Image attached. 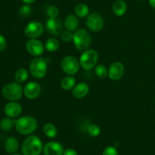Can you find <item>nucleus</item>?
<instances>
[{"label":"nucleus","mask_w":155,"mask_h":155,"mask_svg":"<svg viewBox=\"0 0 155 155\" xmlns=\"http://www.w3.org/2000/svg\"><path fill=\"white\" fill-rule=\"evenodd\" d=\"M43 147L42 141L39 137L30 135L23 142L21 151L23 155H40Z\"/></svg>","instance_id":"1"},{"label":"nucleus","mask_w":155,"mask_h":155,"mask_svg":"<svg viewBox=\"0 0 155 155\" xmlns=\"http://www.w3.org/2000/svg\"><path fill=\"white\" fill-rule=\"evenodd\" d=\"M15 128L16 130L21 135H30L34 132L37 128V120L33 116L24 115L16 120Z\"/></svg>","instance_id":"2"},{"label":"nucleus","mask_w":155,"mask_h":155,"mask_svg":"<svg viewBox=\"0 0 155 155\" xmlns=\"http://www.w3.org/2000/svg\"><path fill=\"white\" fill-rule=\"evenodd\" d=\"M47 59L42 57H36L30 62V72L35 78L41 79L45 76L48 68V61Z\"/></svg>","instance_id":"3"},{"label":"nucleus","mask_w":155,"mask_h":155,"mask_svg":"<svg viewBox=\"0 0 155 155\" xmlns=\"http://www.w3.org/2000/svg\"><path fill=\"white\" fill-rule=\"evenodd\" d=\"M73 41L77 50L84 52L90 46L92 38L87 30L85 29H79L74 33Z\"/></svg>","instance_id":"4"},{"label":"nucleus","mask_w":155,"mask_h":155,"mask_svg":"<svg viewBox=\"0 0 155 155\" xmlns=\"http://www.w3.org/2000/svg\"><path fill=\"white\" fill-rule=\"evenodd\" d=\"M24 93L22 86L18 82L8 83L3 87L2 94L5 98L10 101H17L21 98Z\"/></svg>","instance_id":"5"},{"label":"nucleus","mask_w":155,"mask_h":155,"mask_svg":"<svg viewBox=\"0 0 155 155\" xmlns=\"http://www.w3.org/2000/svg\"><path fill=\"white\" fill-rule=\"evenodd\" d=\"M98 55L94 50H87L83 52L80 58V65L84 70H91L98 62Z\"/></svg>","instance_id":"6"},{"label":"nucleus","mask_w":155,"mask_h":155,"mask_svg":"<svg viewBox=\"0 0 155 155\" xmlns=\"http://www.w3.org/2000/svg\"><path fill=\"white\" fill-rule=\"evenodd\" d=\"M80 66V62L78 59L72 56H64L61 62V69L68 75L73 76L77 74Z\"/></svg>","instance_id":"7"},{"label":"nucleus","mask_w":155,"mask_h":155,"mask_svg":"<svg viewBox=\"0 0 155 155\" xmlns=\"http://www.w3.org/2000/svg\"><path fill=\"white\" fill-rule=\"evenodd\" d=\"M44 31V27L41 22L38 21H33L29 23L24 29V33L27 37L30 39H36L42 34Z\"/></svg>","instance_id":"8"},{"label":"nucleus","mask_w":155,"mask_h":155,"mask_svg":"<svg viewBox=\"0 0 155 155\" xmlns=\"http://www.w3.org/2000/svg\"><path fill=\"white\" fill-rule=\"evenodd\" d=\"M86 26L93 32H98L102 30L104 27V20L98 13L89 14L86 18Z\"/></svg>","instance_id":"9"},{"label":"nucleus","mask_w":155,"mask_h":155,"mask_svg":"<svg viewBox=\"0 0 155 155\" xmlns=\"http://www.w3.org/2000/svg\"><path fill=\"white\" fill-rule=\"evenodd\" d=\"M27 52L35 57H39L45 50V46L40 40L36 39H30L26 43Z\"/></svg>","instance_id":"10"},{"label":"nucleus","mask_w":155,"mask_h":155,"mask_svg":"<svg viewBox=\"0 0 155 155\" xmlns=\"http://www.w3.org/2000/svg\"><path fill=\"white\" fill-rule=\"evenodd\" d=\"M42 88L37 82L30 81L27 83L24 88V94L27 99L34 100L37 98L41 94Z\"/></svg>","instance_id":"11"},{"label":"nucleus","mask_w":155,"mask_h":155,"mask_svg":"<svg viewBox=\"0 0 155 155\" xmlns=\"http://www.w3.org/2000/svg\"><path fill=\"white\" fill-rule=\"evenodd\" d=\"M124 65L120 62H114L108 68V77L113 81L120 80L124 76Z\"/></svg>","instance_id":"12"},{"label":"nucleus","mask_w":155,"mask_h":155,"mask_svg":"<svg viewBox=\"0 0 155 155\" xmlns=\"http://www.w3.org/2000/svg\"><path fill=\"white\" fill-rule=\"evenodd\" d=\"M45 27L48 33L53 36H58L63 30V25L57 18H48L45 23Z\"/></svg>","instance_id":"13"},{"label":"nucleus","mask_w":155,"mask_h":155,"mask_svg":"<svg viewBox=\"0 0 155 155\" xmlns=\"http://www.w3.org/2000/svg\"><path fill=\"white\" fill-rule=\"evenodd\" d=\"M64 151L63 146L57 141H49L43 147L44 155H63Z\"/></svg>","instance_id":"14"},{"label":"nucleus","mask_w":155,"mask_h":155,"mask_svg":"<svg viewBox=\"0 0 155 155\" xmlns=\"http://www.w3.org/2000/svg\"><path fill=\"white\" fill-rule=\"evenodd\" d=\"M4 111L5 115L9 118H16L22 112V106L18 102H9L5 106Z\"/></svg>","instance_id":"15"},{"label":"nucleus","mask_w":155,"mask_h":155,"mask_svg":"<svg viewBox=\"0 0 155 155\" xmlns=\"http://www.w3.org/2000/svg\"><path fill=\"white\" fill-rule=\"evenodd\" d=\"M89 91V87L84 82H80L74 86L72 90V94L75 98L81 99L86 97Z\"/></svg>","instance_id":"16"},{"label":"nucleus","mask_w":155,"mask_h":155,"mask_svg":"<svg viewBox=\"0 0 155 155\" xmlns=\"http://www.w3.org/2000/svg\"><path fill=\"white\" fill-rule=\"evenodd\" d=\"M112 10L116 16L121 17L126 13L127 10V5L124 0H117L113 5Z\"/></svg>","instance_id":"17"},{"label":"nucleus","mask_w":155,"mask_h":155,"mask_svg":"<svg viewBox=\"0 0 155 155\" xmlns=\"http://www.w3.org/2000/svg\"><path fill=\"white\" fill-rule=\"evenodd\" d=\"M18 141L15 137H9L5 143V150L8 153H14L18 149Z\"/></svg>","instance_id":"18"},{"label":"nucleus","mask_w":155,"mask_h":155,"mask_svg":"<svg viewBox=\"0 0 155 155\" xmlns=\"http://www.w3.org/2000/svg\"><path fill=\"white\" fill-rule=\"evenodd\" d=\"M64 26L68 30L74 31L79 26V20L77 16L74 15H69L64 21Z\"/></svg>","instance_id":"19"},{"label":"nucleus","mask_w":155,"mask_h":155,"mask_svg":"<svg viewBox=\"0 0 155 155\" xmlns=\"http://www.w3.org/2000/svg\"><path fill=\"white\" fill-rule=\"evenodd\" d=\"M76 84V79L75 78L73 77L71 75L66 76L64 77L61 81V87L64 91H70V90L73 89L75 86Z\"/></svg>","instance_id":"20"},{"label":"nucleus","mask_w":155,"mask_h":155,"mask_svg":"<svg viewBox=\"0 0 155 155\" xmlns=\"http://www.w3.org/2000/svg\"><path fill=\"white\" fill-rule=\"evenodd\" d=\"M75 14L79 18H85L89 15V9L87 5L84 3H80L75 7Z\"/></svg>","instance_id":"21"},{"label":"nucleus","mask_w":155,"mask_h":155,"mask_svg":"<svg viewBox=\"0 0 155 155\" xmlns=\"http://www.w3.org/2000/svg\"><path fill=\"white\" fill-rule=\"evenodd\" d=\"M43 132L48 138H54L57 136L58 130L55 126L51 123H45L43 126Z\"/></svg>","instance_id":"22"},{"label":"nucleus","mask_w":155,"mask_h":155,"mask_svg":"<svg viewBox=\"0 0 155 155\" xmlns=\"http://www.w3.org/2000/svg\"><path fill=\"white\" fill-rule=\"evenodd\" d=\"M59 46H60V43L56 38L54 37L49 38V39L47 40L45 44V50H48V52H51V53H54V52L57 51L58 50Z\"/></svg>","instance_id":"23"},{"label":"nucleus","mask_w":155,"mask_h":155,"mask_svg":"<svg viewBox=\"0 0 155 155\" xmlns=\"http://www.w3.org/2000/svg\"><path fill=\"white\" fill-rule=\"evenodd\" d=\"M28 75L29 73L27 69H25V68H20L15 73V81H16V82H18L19 84L23 83V82H24L28 78Z\"/></svg>","instance_id":"24"},{"label":"nucleus","mask_w":155,"mask_h":155,"mask_svg":"<svg viewBox=\"0 0 155 155\" xmlns=\"http://www.w3.org/2000/svg\"><path fill=\"white\" fill-rule=\"evenodd\" d=\"M15 122H16V120L12 119V118H9V117L5 118L0 122V128H1L2 130L7 132V131L11 130L13 128V126H15Z\"/></svg>","instance_id":"25"},{"label":"nucleus","mask_w":155,"mask_h":155,"mask_svg":"<svg viewBox=\"0 0 155 155\" xmlns=\"http://www.w3.org/2000/svg\"><path fill=\"white\" fill-rule=\"evenodd\" d=\"M95 73L97 75V77L99 78H105L108 75V70L107 69L106 66L103 64L96 65L95 68Z\"/></svg>","instance_id":"26"},{"label":"nucleus","mask_w":155,"mask_h":155,"mask_svg":"<svg viewBox=\"0 0 155 155\" xmlns=\"http://www.w3.org/2000/svg\"><path fill=\"white\" fill-rule=\"evenodd\" d=\"M87 132L92 137H97L101 133V128L96 124H91L88 126Z\"/></svg>","instance_id":"27"},{"label":"nucleus","mask_w":155,"mask_h":155,"mask_svg":"<svg viewBox=\"0 0 155 155\" xmlns=\"http://www.w3.org/2000/svg\"><path fill=\"white\" fill-rule=\"evenodd\" d=\"M31 13L32 8L28 4L22 5L19 10V15L22 18H27V17L31 15Z\"/></svg>","instance_id":"28"},{"label":"nucleus","mask_w":155,"mask_h":155,"mask_svg":"<svg viewBox=\"0 0 155 155\" xmlns=\"http://www.w3.org/2000/svg\"><path fill=\"white\" fill-rule=\"evenodd\" d=\"M59 10L56 6L51 5L47 9V15L49 18H56L58 16Z\"/></svg>","instance_id":"29"},{"label":"nucleus","mask_w":155,"mask_h":155,"mask_svg":"<svg viewBox=\"0 0 155 155\" xmlns=\"http://www.w3.org/2000/svg\"><path fill=\"white\" fill-rule=\"evenodd\" d=\"M61 40L64 41V42L70 43L71 41L73 40V38H74V33H72V31L66 30V31L62 32L61 34Z\"/></svg>","instance_id":"30"},{"label":"nucleus","mask_w":155,"mask_h":155,"mask_svg":"<svg viewBox=\"0 0 155 155\" xmlns=\"http://www.w3.org/2000/svg\"><path fill=\"white\" fill-rule=\"evenodd\" d=\"M102 155H119V153H118L116 147L114 146H108V147H105Z\"/></svg>","instance_id":"31"},{"label":"nucleus","mask_w":155,"mask_h":155,"mask_svg":"<svg viewBox=\"0 0 155 155\" xmlns=\"http://www.w3.org/2000/svg\"><path fill=\"white\" fill-rule=\"evenodd\" d=\"M6 46H7V43H6V40L4 36L2 34H0V52H2L5 50Z\"/></svg>","instance_id":"32"},{"label":"nucleus","mask_w":155,"mask_h":155,"mask_svg":"<svg viewBox=\"0 0 155 155\" xmlns=\"http://www.w3.org/2000/svg\"><path fill=\"white\" fill-rule=\"evenodd\" d=\"M63 155H78L77 150L73 148H68L64 150Z\"/></svg>","instance_id":"33"},{"label":"nucleus","mask_w":155,"mask_h":155,"mask_svg":"<svg viewBox=\"0 0 155 155\" xmlns=\"http://www.w3.org/2000/svg\"><path fill=\"white\" fill-rule=\"evenodd\" d=\"M23 2H24V3H26V4H32V3L34 2L36 0H22Z\"/></svg>","instance_id":"34"},{"label":"nucleus","mask_w":155,"mask_h":155,"mask_svg":"<svg viewBox=\"0 0 155 155\" xmlns=\"http://www.w3.org/2000/svg\"><path fill=\"white\" fill-rule=\"evenodd\" d=\"M149 4L151 7L155 9V0H149Z\"/></svg>","instance_id":"35"},{"label":"nucleus","mask_w":155,"mask_h":155,"mask_svg":"<svg viewBox=\"0 0 155 155\" xmlns=\"http://www.w3.org/2000/svg\"><path fill=\"white\" fill-rule=\"evenodd\" d=\"M13 155H22V154H20V153H15V154Z\"/></svg>","instance_id":"36"},{"label":"nucleus","mask_w":155,"mask_h":155,"mask_svg":"<svg viewBox=\"0 0 155 155\" xmlns=\"http://www.w3.org/2000/svg\"><path fill=\"white\" fill-rule=\"evenodd\" d=\"M139 1H144V0H139Z\"/></svg>","instance_id":"37"}]
</instances>
